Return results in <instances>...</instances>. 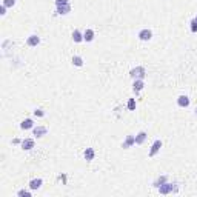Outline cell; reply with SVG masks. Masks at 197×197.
I'll return each mask as SVG.
<instances>
[{
	"instance_id": "11",
	"label": "cell",
	"mask_w": 197,
	"mask_h": 197,
	"mask_svg": "<svg viewBox=\"0 0 197 197\" xmlns=\"http://www.w3.org/2000/svg\"><path fill=\"white\" fill-rule=\"evenodd\" d=\"M42 183H43L42 179H33V180L29 182V188H31V189H39V188L42 186Z\"/></svg>"
},
{
	"instance_id": "7",
	"label": "cell",
	"mask_w": 197,
	"mask_h": 197,
	"mask_svg": "<svg viewBox=\"0 0 197 197\" xmlns=\"http://www.w3.org/2000/svg\"><path fill=\"white\" fill-rule=\"evenodd\" d=\"M68 12H71V6H69V3H68V5H60V6H57V14L65 16V14H68Z\"/></svg>"
},
{
	"instance_id": "1",
	"label": "cell",
	"mask_w": 197,
	"mask_h": 197,
	"mask_svg": "<svg viewBox=\"0 0 197 197\" xmlns=\"http://www.w3.org/2000/svg\"><path fill=\"white\" fill-rule=\"evenodd\" d=\"M145 74H146L145 68H143V66H137V68L131 69L130 76H131L133 79H143V77H145Z\"/></svg>"
},
{
	"instance_id": "4",
	"label": "cell",
	"mask_w": 197,
	"mask_h": 197,
	"mask_svg": "<svg viewBox=\"0 0 197 197\" xmlns=\"http://www.w3.org/2000/svg\"><path fill=\"white\" fill-rule=\"evenodd\" d=\"M160 148H162V140H156V142L153 143V146H151V150H150V157L156 156V154L159 153Z\"/></svg>"
},
{
	"instance_id": "19",
	"label": "cell",
	"mask_w": 197,
	"mask_h": 197,
	"mask_svg": "<svg viewBox=\"0 0 197 197\" xmlns=\"http://www.w3.org/2000/svg\"><path fill=\"white\" fill-rule=\"evenodd\" d=\"M165 182H166V176H160V177H159V179H157V180H156L153 185H154L156 188H159V186H162Z\"/></svg>"
},
{
	"instance_id": "3",
	"label": "cell",
	"mask_w": 197,
	"mask_h": 197,
	"mask_svg": "<svg viewBox=\"0 0 197 197\" xmlns=\"http://www.w3.org/2000/svg\"><path fill=\"white\" fill-rule=\"evenodd\" d=\"M151 37H153V33H151L150 29H142V31L139 33V39H140V40H143V42L151 40Z\"/></svg>"
},
{
	"instance_id": "9",
	"label": "cell",
	"mask_w": 197,
	"mask_h": 197,
	"mask_svg": "<svg viewBox=\"0 0 197 197\" xmlns=\"http://www.w3.org/2000/svg\"><path fill=\"white\" fill-rule=\"evenodd\" d=\"M34 126V122L31 120V119H26V120H23L22 123H20V128L22 130H31Z\"/></svg>"
},
{
	"instance_id": "6",
	"label": "cell",
	"mask_w": 197,
	"mask_h": 197,
	"mask_svg": "<svg viewBox=\"0 0 197 197\" xmlns=\"http://www.w3.org/2000/svg\"><path fill=\"white\" fill-rule=\"evenodd\" d=\"M22 148H23V150H26V151L33 150V148H34V140L33 139H25L22 142Z\"/></svg>"
},
{
	"instance_id": "14",
	"label": "cell",
	"mask_w": 197,
	"mask_h": 197,
	"mask_svg": "<svg viewBox=\"0 0 197 197\" xmlns=\"http://www.w3.org/2000/svg\"><path fill=\"white\" fill-rule=\"evenodd\" d=\"M133 86H134V91H136V92H139L140 89H143L145 83H143V80H142V79H136V80H134V85H133Z\"/></svg>"
},
{
	"instance_id": "20",
	"label": "cell",
	"mask_w": 197,
	"mask_h": 197,
	"mask_svg": "<svg viewBox=\"0 0 197 197\" xmlns=\"http://www.w3.org/2000/svg\"><path fill=\"white\" fill-rule=\"evenodd\" d=\"M128 109L130 111L136 109V100H134V98H130V100H128Z\"/></svg>"
},
{
	"instance_id": "10",
	"label": "cell",
	"mask_w": 197,
	"mask_h": 197,
	"mask_svg": "<svg viewBox=\"0 0 197 197\" xmlns=\"http://www.w3.org/2000/svg\"><path fill=\"white\" fill-rule=\"evenodd\" d=\"M177 103H179V106H182V108H186V106L189 105V98H188L186 95H180V97L177 98Z\"/></svg>"
},
{
	"instance_id": "24",
	"label": "cell",
	"mask_w": 197,
	"mask_h": 197,
	"mask_svg": "<svg viewBox=\"0 0 197 197\" xmlns=\"http://www.w3.org/2000/svg\"><path fill=\"white\" fill-rule=\"evenodd\" d=\"M191 31H192V33H197V22H195V20L191 22Z\"/></svg>"
},
{
	"instance_id": "17",
	"label": "cell",
	"mask_w": 197,
	"mask_h": 197,
	"mask_svg": "<svg viewBox=\"0 0 197 197\" xmlns=\"http://www.w3.org/2000/svg\"><path fill=\"white\" fill-rule=\"evenodd\" d=\"M83 156H85V159H86L88 162L92 160V159H94V150H92V148H86L85 153H83Z\"/></svg>"
},
{
	"instance_id": "13",
	"label": "cell",
	"mask_w": 197,
	"mask_h": 197,
	"mask_svg": "<svg viewBox=\"0 0 197 197\" xmlns=\"http://www.w3.org/2000/svg\"><path fill=\"white\" fill-rule=\"evenodd\" d=\"M72 40L76 42V43H80V42L83 40V36H82V33H80L79 29H74V33H72Z\"/></svg>"
},
{
	"instance_id": "22",
	"label": "cell",
	"mask_w": 197,
	"mask_h": 197,
	"mask_svg": "<svg viewBox=\"0 0 197 197\" xmlns=\"http://www.w3.org/2000/svg\"><path fill=\"white\" fill-rule=\"evenodd\" d=\"M34 116H36V117H43V116H45V111L39 108V109H36V111H34Z\"/></svg>"
},
{
	"instance_id": "27",
	"label": "cell",
	"mask_w": 197,
	"mask_h": 197,
	"mask_svg": "<svg viewBox=\"0 0 197 197\" xmlns=\"http://www.w3.org/2000/svg\"><path fill=\"white\" fill-rule=\"evenodd\" d=\"M194 20H195V22H197V17H195V19H194Z\"/></svg>"
},
{
	"instance_id": "25",
	"label": "cell",
	"mask_w": 197,
	"mask_h": 197,
	"mask_svg": "<svg viewBox=\"0 0 197 197\" xmlns=\"http://www.w3.org/2000/svg\"><path fill=\"white\" fill-rule=\"evenodd\" d=\"M56 5L60 6V5H68V0H56Z\"/></svg>"
},
{
	"instance_id": "2",
	"label": "cell",
	"mask_w": 197,
	"mask_h": 197,
	"mask_svg": "<svg viewBox=\"0 0 197 197\" xmlns=\"http://www.w3.org/2000/svg\"><path fill=\"white\" fill-rule=\"evenodd\" d=\"M176 189H177L176 183H168V182H165L162 186H159V191H160V194H169V192L176 191Z\"/></svg>"
},
{
	"instance_id": "12",
	"label": "cell",
	"mask_w": 197,
	"mask_h": 197,
	"mask_svg": "<svg viewBox=\"0 0 197 197\" xmlns=\"http://www.w3.org/2000/svg\"><path fill=\"white\" fill-rule=\"evenodd\" d=\"M146 137H148L146 133H145V131H140V133L136 136V143H137V145H142V143L146 140Z\"/></svg>"
},
{
	"instance_id": "23",
	"label": "cell",
	"mask_w": 197,
	"mask_h": 197,
	"mask_svg": "<svg viewBox=\"0 0 197 197\" xmlns=\"http://www.w3.org/2000/svg\"><path fill=\"white\" fill-rule=\"evenodd\" d=\"M19 195H20V197H29L31 194H29V191H25V189H20V191H19Z\"/></svg>"
},
{
	"instance_id": "5",
	"label": "cell",
	"mask_w": 197,
	"mask_h": 197,
	"mask_svg": "<svg viewBox=\"0 0 197 197\" xmlns=\"http://www.w3.org/2000/svg\"><path fill=\"white\" fill-rule=\"evenodd\" d=\"M134 143H136V137H134V136H126L125 142L122 143V148H125V150H128V148H131Z\"/></svg>"
},
{
	"instance_id": "28",
	"label": "cell",
	"mask_w": 197,
	"mask_h": 197,
	"mask_svg": "<svg viewBox=\"0 0 197 197\" xmlns=\"http://www.w3.org/2000/svg\"><path fill=\"white\" fill-rule=\"evenodd\" d=\"M195 114H197V108H195Z\"/></svg>"
},
{
	"instance_id": "26",
	"label": "cell",
	"mask_w": 197,
	"mask_h": 197,
	"mask_svg": "<svg viewBox=\"0 0 197 197\" xmlns=\"http://www.w3.org/2000/svg\"><path fill=\"white\" fill-rule=\"evenodd\" d=\"M0 14H2V16L6 14V6H5V5H2V8H0Z\"/></svg>"
},
{
	"instance_id": "21",
	"label": "cell",
	"mask_w": 197,
	"mask_h": 197,
	"mask_svg": "<svg viewBox=\"0 0 197 197\" xmlns=\"http://www.w3.org/2000/svg\"><path fill=\"white\" fill-rule=\"evenodd\" d=\"M3 5H5L6 8H9V6H14V5H16V0H3Z\"/></svg>"
},
{
	"instance_id": "15",
	"label": "cell",
	"mask_w": 197,
	"mask_h": 197,
	"mask_svg": "<svg viewBox=\"0 0 197 197\" xmlns=\"http://www.w3.org/2000/svg\"><path fill=\"white\" fill-rule=\"evenodd\" d=\"M46 128L45 126H37V128H34V136H37V137H43L45 134H46Z\"/></svg>"
},
{
	"instance_id": "16",
	"label": "cell",
	"mask_w": 197,
	"mask_h": 197,
	"mask_svg": "<svg viewBox=\"0 0 197 197\" xmlns=\"http://www.w3.org/2000/svg\"><path fill=\"white\" fill-rule=\"evenodd\" d=\"M83 40H86V42H92V40H94V31H92V29H86L85 34H83Z\"/></svg>"
},
{
	"instance_id": "18",
	"label": "cell",
	"mask_w": 197,
	"mask_h": 197,
	"mask_svg": "<svg viewBox=\"0 0 197 197\" xmlns=\"http://www.w3.org/2000/svg\"><path fill=\"white\" fill-rule=\"evenodd\" d=\"M72 63L76 65V66H83V59L80 56H74L72 57Z\"/></svg>"
},
{
	"instance_id": "8",
	"label": "cell",
	"mask_w": 197,
	"mask_h": 197,
	"mask_svg": "<svg viewBox=\"0 0 197 197\" xmlns=\"http://www.w3.org/2000/svg\"><path fill=\"white\" fill-rule=\"evenodd\" d=\"M26 43H28L29 46H37V45L40 43V39H39V36H36V34H33V36H29V37H28V40H26Z\"/></svg>"
}]
</instances>
